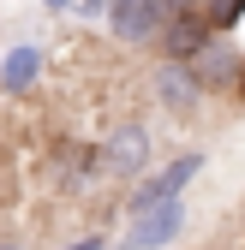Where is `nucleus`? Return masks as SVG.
Wrapping results in <instances>:
<instances>
[{
  "label": "nucleus",
  "mask_w": 245,
  "mask_h": 250,
  "mask_svg": "<svg viewBox=\"0 0 245 250\" xmlns=\"http://www.w3.org/2000/svg\"><path fill=\"white\" fill-rule=\"evenodd\" d=\"M96 161H102V173H114V179H138V173L149 167V131H144L138 119L114 125V131L102 137V149H96Z\"/></svg>",
  "instance_id": "1"
},
{
  "label": "nucleus",
  "mask_w": 245,
  "mask_h": 250,
  "mask_svg": "<svg viewBox=\"0 0 245 250\" xmlns=\"http://www.w3.org/2000/svg\"><path fill=\"white\" fill-rule=\"evenodd\" d=\"M197 173H203V155H179L173 167H162L156 179H144L138 191H132V214H138V208H149V203H168V197H179V191H186Z\"/></svg>",
  "instance_id": "2"
},
{
  "label": "nucleus",
  "mask_w": 245,
  "mask_h": 250,
  "mask_svg": "<svg viewBox=\"0 0 245 250\" xmlns=\"http://www.w3.org/2000/svg\"><path fill=\"white\" fill-rule=\"evenodd\" d=\"M156 96H162V107L168 113H197V102H203V89H197V78H192V66L186 60H162L156 66Z\"/></svg>",
  "instance_id": "3"
},
{
  "label": "nucleus",
  "mask_w": 245,
  "mask_h": 250,
  "mask_svg": "<svg viewBox=\"0 0 245 250\" xmlns=\"http://www.w3.org/2000/svg\"><path fill=\"white\" fill-rule=\"evenodd\" d=\"M179 227H186V208H179V197H168V203H149V208H138L132 250H156V244L179 238Z\"/></svg>",
  "instance_id": "4"
},
{
  "label": "nucleus",
  "mask_w": 245,
  "mask_h": 250,
  "mask_svg": "<svg viewBox=\"0 0 245 250\" xmlns=\"http://www.w3.org/2000/svg\"><path fill=\"white\" fill-rule=\"evenodd\" d=\"M186 66H192L197 89H233V78H239V54H233L221 36H209V42L186 60Z\"/></svg>",
  "instance_id": "5"
},
{
  "label": "nucleus",
  "mask_w": 245,
  "mask_h": 250,
  "mask_svg": "<svg viewBox=\"0 0 245 250\" xmlns=\"http://www.w3.org/2000/svg\"><path fill=\"white\" fill-rule=\"evenodd\" d=\"M209 36H216V30L203 24V12H197V6H192V12H179L173 24H162V48H168V60H192Z\"/></svg>",
  "instance_id": "6"
},
{
  "label": "nucleus",
  "mask_w": 245,
  "mask_h": 250,
  "mask_svg": "<svg viewBox=\"0 0 245 250\" xmlns=\"http://www.w3.org/2000/svg\"><path fill=\"white\" fill-rule=\"evenodd\" d=\"M108 6V24L120 42H149L156 36V24H149V0H102Z\"/></svg>",
  "instance_id": "7"
},
{
  "label": "nucleus",
  "mask_w": 245,
  "mask_h": 250,
  "mask_svg": "<svg viewBox=\"0 0 245 250\" xmlns=\"http://www.w3.org/2000/svg\"><path fill=\"white\" fill-rule=\"evenodd\" d=\"M36 72H42V54L36 48H12L6 60H0V83H6V89H30Z\"/></svg>",
  "instance_id": "8"
},
{
  "label": "nucleus",
  "mask_w": 245,
  "mask_h": 250,
  "mask_svg": "<svg viewBox=\"0 0 245 250\" xmlns=\"http://www.w3.org/2000/svg\"><path fill=\"white\" fill-rule=\"evenodd\" d=\"M239 18H245V0H209V6H203V24L216 30V36H221V30H233Z\"/></svg>",
  "instance_id": "9"
},
{
  "label": "nucleus",
  "mask_w": 245,
  "mask_h": 250,
  "mask_svg": "<svg viewBox=\"0 0 245 250\" xmlns=\"http://www.w3.org/2000/svg\"><path fill=\"white\" fill-rule=\"evenodd\" d=\"M179 12H192V0H149V24H156V30H162V24H173Z\"/></svg>",
  "instance_id": "10"
},
{
  "label": "nucleus",
  "mask_w": 245,
  "mask_h": 250,
  "mask_svg": "<svg viewBox=\"0 0 245 250\" xmlns=\"http://www.w3.org/2000/svg\"><path fill=\"white\" fill-rule=\"evenodd\" d=\"M66 250H102V238H78V244H66Z\"/></svg>",
  "instance_id": "11"
},
{
  "label": "nucleus",
  "mask_w": 245,
  "mask_h": 250,
  "mask_svg": "<svg viewBox=\"0 0 245 250\" xmlns=\"http://www.w3.org/2000/svg\"><path fill=\"white\" fill-rule=\"evenodd\" d=\"M233 89H245V60H239V78H233Z\"/></svg>",
  "instance_id": "12"
},
{
  "label": "nucleus",
  "mask_w": 245,
  "mask_h": 250,
  "mask_svg": "<svg viewBox=\"0 0 245 250\" xmlns=\"http://www.w3.org/2000/svg\"><path fill=\"white\" fill-rule=\"evenodd\" d=\"M48 6H54V12H66V6H72V0H48Z\"/></svg>",
  "instance_id": "13"
},
{
  "label": "nucleus",
  "mask_w": 245,
  "mask_h": 250,
  "mask_svg": "<svg viewBox=\"0 0 245 250\" xmlns=\"http://www.w3.org/2000/svg\"><path fill=\"white\" fill-rule=\"evenodd\" d=\"M120 250H132V244H120Z\"/></svg>",
  "instance_id": "14"
}]
</instances>
